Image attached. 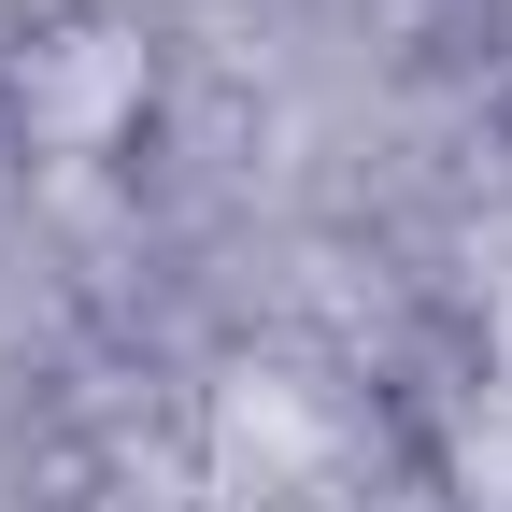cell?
<instances>
[{"instance_id": "6da1fadb", "label": "cell", "mask_w": 512, "mask_h": 512, "mask_svg": "<svg viewBox=\"0 0 512 512\" xmlns=\"http://www.w3.org/2000/svg\"><path fill=\"white\" fill-rule=\"evenodd\" d=\"M157 100H171V43L128 0H57L0 43V143L29 171H128L157 143Z\"/></svg>"}]
</instances>
